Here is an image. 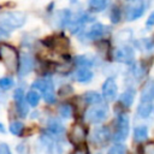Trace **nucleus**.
<instances>
[{"label":"nucleus","instance_id":"obj_36","mask_svg":"<svg viewBox=\"0 0 154 154\" xmlns=\"http://www.w3.org/2000/svg\"><path fill=\"white\" fill-rule=\"evenodd\" d=\"M72 154H88V149H87V147H79V148H77Z\"/></svg>","mask_w":154,"mask_h":154},{"label":"nucleus","instance_id":"obj_22","mask_svg":"<svg viewBox=\"0 0 154 154\" xmlns=\"http://www.w3.org/2000/svg\"><path fill=\"white\" fill-rule=\"evenodd\" d=\"M58 18H59V25L60 26H65L66 24H70L71 22V12L70 10H63L58 13Z\"/></svg>","mask_w":154,"mask_h":154},{"label":"nucleus","instance_id":"obj_4","mask_svg":"<svg viewBox=\"0 0 154 154\" xmlns=\"http://www.w3.org/2000/svg\"><path fill=\"white\" fill-rule=\"evenodd\" d=\"M107 117H108V109L106 106H93L85 113L87 120L93 124L102 123Z\"/></svg>","mask_w":154,"mask_h":154},{"label":"nucleus","instance_id":"obj_15","mask_svg":"<svg viewBox=\"0 0 154 154\" xmlns=\"http://www.w3.org/2000/svg\"><path fill=\"white\" fill-rule=\"evenodd\" d=\"M73 78L79 82V83H88L89 81H91L93 78V72L88 69V67H79L75 75H73Z\"/></svg>","mask_w":154,"mask_h":154},{"label":"nucleus","instance_id":"obj_19","mask_svg":"<svg viewBox=\"0 0 154 154\" xmlns=\"http://www.w3.org/2000/svg\"><path fill=\"white\" fill-rule=\"evenodd\" d=\"M153 111V105L152 102H141L137 107V114L141 118H147Z\"/></svg>","mask_w":154,"mask_h":154},{"label":"nucleus","instance_id":"obj_10","mask_svg":"<svg viewBox=\"0 0 154 154\" xmlns=\"http://www.w3.org/2000/svg\"><path fill=\"white\" fill-rule=\"evenodd\" d=\"M107 30H108V28L106 25H103L101 23H94L89 28V30L85 32V36L89 40H99V38H101L102 36L106 35Z\"/></svg>","mask_w":154,"mask_h":154},{"label":"nucleus","instance_id":"obj_12","mask_svg":"<svg viewBox=\"0 0 154 154\" xmlns=\"http://www.w3.org/2000/svg\"><path fill=\"white\" fill-rule=\"evenodd\" d=\"M85 137V131H84V128L79 124H75L72 128H71V131H70V141L73 143V144H79L83 142Z\"/></svg>","mask_w":154,"mask_h":154},{"label":"nucleus","instance_id":"obj_27","mask_svg":"<svg viewBox=\"0 0 154 154\" xmlns=\"http://www.w3.org/2000/svg\"><path fill=\"white\" fill-rule=\"evenodd\" d=\"M107 154H126V147L122 143L114 144L108 149Z\"/></svg>","mask_w":154,"mask_h":154},{"label":"nucleus","instance_id":"obj_18","mask_svg":"<svg viewBox=\"0 0 154 154\" xmlns=\"http://www.w3.org/2000/svg\"><path fill=\"white\" fill-rule=\"evenodd\" d=\"M47 129L52 135H60L64 132V126L57 119H49L47 123Z\"/></svg>","mask_w":154,"mask_h":154},{"label":"nucleus","instance_id":"obj_23","mask_svg":"<svg viewBox=\"0 0 154 154\" xmlns=\"http://www.w3.org/2000/svg\"><path fill=\"white\" fill-rule=\"evenodd\" d=\"M16 101V105H17V111L19 113L20 117H25L26 113H28V106H26V102L24 100V97H20V99H17L14 100Z\"/></svg>","mask_w":154,"mask_h":154},{"label":"nucleus","instance_id":"obj_31","mask_svg":"<svg viewBox=\"0 0 154 154\" xmlns=\"http://www.w3.org/2000/svg\"><path fill=\"white\" fill-rule=\"evenodd\" d=\"M59 114L63 118H70V116H71V107L69 105H61L59 107Z\"/></svg>","mask_w":154,"mask_h":154},{"label":"nucleus","instance_id":"obj_35","mask_svg":"<svg viewBox=\"0 0 154 154\" xmlns=\"http://www.w3.org/2000/svg\"><path fill=\"white\" fill-rule=\"evenodd\" d=\"M146 25H147L148 28L154 25V12H152V13L149 14V17H148V19H147V22H146Z\"/></svg>","mask_w":154,"mask_h":154},{"label":"nucleus","instance_id":"obj_8","mask_svg":"<svg viewBox=\"0 0 154 154\" xmlns=\"http://www.w3.org/2000/svg\"><path fill=\"white\" fill-rule=\"evenodd\" d=\"M118 87L114 78H107L102 84V97L107 101H113L117 96Z\"/></svg>","mask_w":154,"mask_h":154},{"label":"nucleus","instance_id":"obj_32","mask_svg":"<svg viewBox=\"0 0 154 154\" xmlns=\"http://www.w3.org/2000/svg\"><path fill=\"white\" fill-rule=\"evenodd\" d=\"M0 154H12L10 147L6 143H0Z\"/></svg>","mask_w":154,"mask_h":154},{"label":"nucleus","instance_id":"obj_5","mask_svg":"<svg viewBox=\"0 0 154 154\" xmlns=\"http://www.w3.org/2000/svg\"><path fill=\"white\" fill-rule=\"evenodd\" d=\"M129 125H130V122H129L128 116H125V114L118 116L113 140L118 141V142L124 141L128 137V135H129Z\"/></svg>","mask_w":154,"mask_h":154},{"label":"nucleus","instance_id":"obj_33","mask_svg":"<svg viewBox=\"0 0 154 154\" xmlns=\"http://www.w3.org/2000/svg\"><path fill=\"white\" fill-rule=\"evenodd\" d=\"M20 97H24V91L20 88H17L13 93V99L17 100V99H20Z\"/></svg>","mask_w":154,"mask_h":154},{"label":"nucleus","instance_id":"obj_3","mask_svg":"<svg viewBox=\"0 0 154 154\" xmlns=\"http://www.w3.org/2000/svg\"><path fill=\"white\" fill-rule=\"evenodd\" d=\"M32 88L38 89L42 93L43 100L47 103H53L55 101V93H54V85L49 78H41L32 83Z\"/></svg>","mask_w":154,"mask_h":154},{"label":"nucleus","instance_id":"obj_11","mask_svg":"<svg viewBox=\"0 0 154 154\" xmlns=\"http://www.w3.org/2000/svg\"><path fill=\"white\" fill-rule=\"evenodd\" d=\"M45 43L54 49H66L69 47V40L65 36H51L45 40Z\"/></svg>","mask_w":154,"mask_h":154},{"label":"nucleus","instance_id":"obj_17","mask_svg":"<svg viewBox=\"0 0 154 154\" xmlns=\"http://www.w3.org/2000/svg\"><path fill=\"white\" fill-rule=\"evenodd\" d=\"M109 4V0H88V6L91 12H101Z\"/></svg>","mask_w":154,"mask_h":154},{"label":"nucleus","instance_id":"obj_29","mask_svg":"<svg viewBox=\"0 0 154 154\" xmlns=\"http://www.w3.org/2000/svg\"><path fill=\"white\" fill-rule=\"evenodd\" d=\"M131 36H132V31L129 29H124L117 34V40L118 41H128L131 38Z\"/></svg>","mask_w":154,"mask_h":154},{"label":"nucleus","instance_id":"obj_30","mask_svg":"<svg viewBox=\"0 0 154 154\" xmlns=\"http://www.w3.org/2000/svg\"><path fill=\"white\" fill-rule=\"evenodd\" d=\"M13 83H14V82H13L12 78H10V77H4V78L0 79V88L4 89V90H7V89H10V88L13 87Z\"/></svg>","mask_w":154,"mask_h":154},{"label":"nucleus","instance_id":"obj_1","mask_svg":"<svg viewBox=\"0 0 154 154\" xmlns=\"http://www.w3.org/2000/svg\"><path fill=\"white\" fill-rule=\"evenodd\" d=\"M26 16L23 12H4L0 14V29L5 32L12 31L24 25Z\"/></svg>","mask_w":154,"mask_h":154},{"label":"nucleus","instance_id":"obj_25","mask_svg":"<svg viewBox=\"0 0 154 154\" xmlns=\"http://www.w3.org/2000/svg\"><path fill=\"white\" fill-rule=\"evenodd\" d=\"M75 63L79 67H89V66L93 65V60H90L85 55H78V57H76L75 58Z\"/></svg>","mask_w":154,"mask_h":154},{"label":"nucleus","instance_id":"obj_24","mask_svg":"<svg viewBox=\"0 0 154 154\" xmlns=\"http://www.w3.org/2000/svg\"><path fill=\"white\" fill-rule=\"evenodd\" d=\"M26 101L30 106H37L38 105V101H40V95L37 91L35 90H30L28 94H26Z\"/></svg>","mask_w":154,"mask_h":154},{"label":"nucleus","instance_id":"obj_20","mask_svg":"<svg viewBox=\"0 0 154 154\" xmlns=\"http://www.w3.org/2000/svg\"><path fill=\"white\" fill-rule=\"evenodd\" d=\"M148 137V129L144 125H140L134 131V138L136 142H142Z\"/></svg>","mask_w":154,"mask_h":154},{"label":"nucleus","instance_id":"obj_16","mask_svg":"<svg viewBox=\"0 0 154 154\" xmlns=\"http://www.w3.org/2000/svg\"><path fill=\"white\" fill-rule=\"evenodd\" d=\"M135 95H136L135 89H132V88L126 89L124 93L120 94V97H119L120 103H122L124 107H130V106L132 105L134 100H135Z\"/></svg>","mask_w":154,"mask_h":154},{"label":"nucleus","instance_id":"obj_6","mask_svg":"<svg viewBox=\"0 0 154 154\" xmlns=\"http://www.w3.org/2000/svg\"><path fill=\"white\" fill-rule=\"evenodd\" d=\"M146 11V2L143 0H132L126 7V19L135 20L140 18Z\"/></svg>","mask_w":154,"mask_h":154},{"label":"nucleus","instance_id":"obj_28","mask_svg":"<svg viewBox=\"0 0 154 154\" xmlns=\"http://www.w3.org/2000/svg\"><path fill=\"white\" fill-rule=\"evenodd\" d=\"M109 19L112 23H118L120 20V8L118 6H112L111 12H109Z\"/></svg>","mask_w":154,"mask_h":154},{"label":"nucleus","instance_id":"obj_26","mask_svg":"<svg viewBox=\"0 0 154 154\" xmlns=\"http://www.w3.org/2000/svg\"><path fill=\"white\" fill-rule=\"evenodd\" d=\"M23 129H24V125L23 123L20 122H12L11 125H10V131L11 134L16 135V136H19L22 132H23Z\"/></svg>","mask_w":154,"mask_h":154},{"label":"nucleus","instance_id":"obj_13","mask_svg":"<svg viewBox=\"0 0 154 154\" xmlns=\"http://www.w3.org/2000/svg\"><path fill=\"white\" fill-rule=\"evenodd\" d=\"M34 67V60L29 54H23L22 59H20V65H19V71L18 75L20 77L28 75Z\"/></svg>","mask_w":154,"mask_h":154},{"label":"nucleus","instance_id":"obj_2","mask_svg":"<svg viewBox=\"0 0 154 154\" xmlns=\"http://www.w3.org/2000/svg\"><path fill=\"white\" fill-rule=\"evenodd\" d=\"M0 60L10 72H14L18 69V53L14 47L7 43L0 45Z\"/></svg>","mask_w":154,"mask_h":154},{"label":"nucleus","instance_id":"obj_21","mask_svg":"<svg viewBox=\"0 0 154 154\" xmlns=\"http://www.w3.org/2000/svg\"><path fill=\"white\" fill-rule=\"evenodd\" d=\"M83 99L85 100L87 103L89 105H94V103H99L102 99V96L96 93V91H87L84 95H83Z\"/></svg>","mask_w":154,"mask_h":154},{"label":"nucleus","instance_id":"obj_9","mask_svg":"<svg viewBox=\"0 0 154 154\" xmlns=\"http://www.w3.org/2000/svg\"><path fill=\"white\" fill-rule=\"evenodd\" d=\"M109 140V132L106 126L96 128L91 134V141L96 146H103Z\"/></svg>","mask_w":154,"mask_h":154},{"label":"nucleus","instance_id":"obj_34","mask_svg":"<svg viewBox=\"0 0 154 154\" xmlns=\"http://www.w3.org/2000/svg\"><path fill=\"white\" fill-rule=\"evenodd\" d=\"M144 154H154V143L147 144L144 147Z\"/></svg>","mask_w":154,"mask_h":154},{"label":"nucleus","instance_id":"obj_37","mask_svg":"<svg viewBox=\"0 0 154 154\" xmlns=\"http://www.w3.org/2000/svg\"><path fill=\"white\" fill-rule=\"evenodd\" d=\"M0 132H1V134L5 132V126L2 125V123H0Z\"/></svg>","mask_w":154,"mask_h":154},{"label":"nucleus","instance_id":"obj_14","mask_svg":"<svg viewBox=\"0 0 154 154\" xmlns=\"http://www.w3.org/2000/svg\"><path fill=\"white\" fill-rule=\"evenodd\" d=\"M154 100V79H149L142 89L141 102H152Z\"/></svg>","mask_w":154,"mask_h":154},{"label":"nucleus","instance_id":"obj_7","mask_svg":"<svg viewBox=\"0 0 154 154\" xmlns=\"http://www.w3.org/2000/svg\"><path fill=\"white\" fill-rule=\"evenodd\" d=\"M134 57H135V52L129 46H120V47L116 48L113 52L114 60L123 63V64H130L134 60Z\"/></svg>","mask_w":154,"mask_h":154}]
</instances>
